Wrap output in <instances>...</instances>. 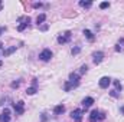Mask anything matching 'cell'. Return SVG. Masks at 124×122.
Returning <instances> with one entry per match:
<instances>
[{
	"instance_id": "2e32d148",
	"label": "cell",
	"mask_w": 124,
	"mask_h": 122,
	"mask_svg": "<svg viewBox=\"0 0 124 122\" xmlns=\"http://www.w3.org/2000/svg\"><path fill=\"white\" fill-rule=\"evenodd\" d=\"M36 92H38V88L36 86H31V88L26 89V95H35Z\"/></svg>"
},
{
	"instance_id": "8992f818",
	"label": "cell",
	"mask_w": 124,
	"mask_h": 122,
	"mask_svg": "<svg viewBox=\"0 0 124 122\" xmlns=\"http://www.w3.org/2000/svg\"><path fill=\"white\" fill-rule=\"evenodd\" d=\"M69 83H71V86L72 88H78L79 86V75L78 73H69V81H68Z\"/></svg>"
},
{
	"instance_id": "52a82bcc",
	"label": "cell",
	"mask_w": 124,
	"mask_h": 122,
	"mask_svg": "<svg viewBox=\"0 0 124 122\" xmlns=\"http://www.w3.org/2000/svg\"><path fill=\"white\" fill-rule=\"evenodd\" d=\"M111 78L110 76H102L100 81H98V86L101 88V89H107L108 86H110V83H111Z\"/></svg>"
},
{
	"instance_id": "9a60e30c",
	"label": "cell",
	"mask_w": 124,
	"mask_h": 122,
	"mask_svg": "<svg viewBox=\"0 0 124 122\" xmlns=\"http://www.w3.org/2000/svg\"><path fill=\"white\" fill-rule=\"evenodd\" d=\"M45 20H46V14H45V13H40V14L36 17V23H38V26H39V25H42Z\"/></svg>"
},
{
	"instance_id": "d6986e66",
	"label": "cell",
	"mask_w": 124,
	"mask_h": 122,
	"mask_svg": "<svg viewBox=\"0 0 124 122\" xmlns=\"http://www.w3.org/2000/svg\"><path fill=\"white\" fill-rule=\"evenodd\" d=\"M79 52H81V47H79V46H75V47L71 49V53H72V55H78Z\"/></svg>"
},
{
	"instance_id": "83f0119b",
	"label": "cell",
	"mask_w": 124,
	"mask_h": 122,
	"mask_svg": "<svg viewBox=\"0 0 124 122\" xmlns=\"http://www.w3.org/2000/svg\"><path fill=\"white\" fill-rule=\"evenodd\" d=\"M48 27H49V26H48V25H43V26H42V27H40V30H48Z\"/></svg>"
},
{
	"instance_id": "f546056e",
	"label": "cell",
	"mask_w": 124,
	"mask_h": 122,
	"mask_svg": "<svg viewBox=\"0 0 124 122\" xmlns=\"http://www.w3.org/2000/svg\"><path fill=\"white\" fill-rule=\"evenodd\" d=\"M118 45H124V39H120V42H118Z\"/></svg>"
},
{
	"instance_id": "4316f807",
	"label": "cell",
	"mask_w": 124,
	"mask_h": 122,
	"mask_svg": "<svg viewBox=\"0 0 124 122\" xmlns=\"http://www.w3.org/2000/svg\"><path fill=\"white\" fill-rule=\"evenodd\" d=\"M121 50H123V47H121L120 45H117V46H116V52H121Z\"/></svg>"
},
{
	"instance_id": "44dd1931",
	"label": "cell",
	"mask_w": 124,
	"mask_h": 122,
	"mask_svg": "<svg viewBox=\"0 0 124 122\" xmlns=\"http://www.w3.org/2000/svg\"><path fill=\"white\" fill-rule=\"evenodd\" d=\"M87 70H88V66L87 65H82L81 69H79V73H87Z\"/></svg>"
},
{
	"instance_id": "30bf717a",
	"label": "cell",
	"mask_w": 124,
	"mask_h": 122,
	"mask_svg": "<svg viewBox=\"0 0 124 122\" xmlns=\"http://www.w3.org/2000/svg\"><path fill=\"white\" fill-rule=\"evenodd\" d=\"M0 122H10V109L4 108V111L0 114Z\"/></svg>"
},
{
	"instance_id": "7a4b0ae2",
	"label": "cell",
	"mask_w": 124,
	"mask_h": 122,
	"mask_svg": "<svg viewBox=\"0 0 124 122\" xmlns=\"http://www.w3.org/2000/svg\"><path fill=\"white\" fill-rule=\"evenodd\" d=\"M52 56H54V53H52L51 49H43V50L39 53V59L42 62H49L52 59Z\"/></svg>"
},
{
	"instance_id": "ffe728a7",
	"label": "cell",
	"mask_w": 124,
	"mask_h": 122,
	"mask_svg": "<svg viewBox=\"0 0 124 122\" xmlns=\"http://www.w3.org/2000/svg\"><path fill=\"white\" fill-rule=\"evenodd\" d=\"M107 7H110V3H108V1H102V3L100 4V9H102V10L107 9Z\"/></svg>"
},
{
	"instance_id": "4fadbf2b",
	"label": "cell",
	"mask_w": 124,
	"mask_h": 122,
	"mask_svg": "<svg viewBox=\"0 0 124 122\" xmlns=\"http://www.w3.org/2000/svg\"><path fill=\"white\" fill-rule=\"evenodd\" d=\"M82 33H84V36H85V37H87L90 42H94L95 36H94V33H93L91 30H88V29H84V32H82Z\"/></svg>"
},
{
	"instance_id": "e0dca14e",
	"label": "cell",
	"mask_w": 124,
	"mask_h": 122,
	"mask_svg": "<svg viewBox=\"0 0 124 122\" xmlns=\"http://www.w3.org/2000/svg\"><path fill=\"white\" fill-rule=\"evenodd\" d=\"M79 6H81V7H85V9H90V7L93 6V3H91V1H82V0H81V1H79Z\"/></svg>"
},
{
	"instance_id": "ba28073f",
	"label": "cell",
	"mask_w": 124,
	"mask_h": 122,
	"mask_svg": "<svg viewBox=\"0 0 124 122\" xmlns=\"http://www.w3.org/2000/svg\"><path fill=\"white\" fill-rule=\"evenodd\" d=\"M19 22H23V23H20V25L17 26V30L23 32L28 26H29V23H31V17H29V16H26V17H19Z\"/></svg>"
},
{
	"instance_id": "3957f363",
	"label": "cell",
	"mask_w": 124,
	"mask_h": 122,
	"mask_svg": "<svg viewBox=\"0 0 124 122\" xmlns=\"http://www.w3.org/2000/svg\"><path fill=\"white\" fill-rule=\"evenodd\" d=\"M12 105H13V109H15L16 115H23V112H25V102L23 101H17Z\"/></svg>"
},
{
	"instance_id": "5b68a950",
	"label": "cell",
	"mask_w": 124,
	"mask_h": 122,
	"mask_svg": "<svg viewBox=\"0 0 124 122\" xmlns=\"http://www.w3.org/2000/svg\"><path fill=\"white\" fill-rule=\"evenodd\" d=\"M82 116H84V111L82 109H74L71 112V118L74 119V122H81Z\"/></svg>"
},
{
	"instance_id": "277c9868",
	"label": "cell",
	"mask_w": 124,
	"mask_h": 122,
	"mask_svg": "<svg viewBox=\"0 0 124 122\" xmlns=\"http://www.w3.org/2000/svg\"><path fill=\"white\" fill-rule=\"evenodd\" d=\"M71 36H72V33H71V30H66L63 34H61V36H58V43L59 45H65V43H68L69 40H71Z\"/></svg>"
},
{
	"instance_id": "cb8c5ba5",
	"label": "cell",
	"mask_w": 124,
	"mask_h": 122,
	"mask_svg": "<svg viewBox=\"0 0 124 122\" xmlns=\"http://www.w3.org/2000/svg\"><path fill=\"white\" fill-rule=\"evenodd\" d=\"M32 86H36V88H38V79H36V78L32 79Z\"/></svg>"
},
{
	"instance_id": "7402d4cb",
	"label": "cell",
	"mask_w": 124,
	"mask_h": 122,
	"mask_svg": "<svg viewBox=\"0 0 124 122\" xmlns=\"http://www.w3.org/2000/svg\"><path fill=\"white\" fill-rule=\"evenodd\" d=\"M110 96H113V98H118V96H120V93H118V92L114 89V91L110 92Z\"/></svg>"
},
{
	"instance_id": "603a6c76",
	"label": "cell",
	"mask_w": 124,
	"mask_h": 122,
	"mask_svg": "<svg viewBox=\"0 0 124 122\" xmlns=\"http://www.w3.org/2000/svg\"><path fill=\"white\" fill-rule=\"evenodd\" d=\"M19 85H20V81H17V82H13V83H12V88H13V89H15V88L17 89V88H19Z\"/></svg>"
},
{
	"instance_id": "484cf974",
	"label": "cell",
	"mask_w": 124,
	"mask_h": 122,
	"mask_svg": "<svg viewBox=\"0 0 124 122\" xmlns=\"http://www.w3.org/2000/svg\"><path fill=\"white\" fill-rule=\"evenodd\" d=\"M33 7L35 9H39V7H42V3H33Z\"/></svg>"
},
{
	"instance_id": "ac0fdd59",
	"label": "cell",
	"mask_w": 124,
	"mask_h": 122,
	"mask_svg": "<svg viewBox=\"0 0 124 122\" xmlns=\"http://www.w3.org/2000/svg\"><path fill=\"white\" fill-rule=\"evenodd\" d=\"M113 83H114V86H116V91L117 92H120L121 89H123V86H121V83H120V81H113Z\"/></svg>"
},
{
	"instance_id": "f1b7e54d",
	"label": "cell",
	"mask_w": 124,
	"mask_h": 122,
	"mask_svg": "<svg viewBox=\"0 0 124 122\" xmlns=\"http://www.w3.org/2000/svg\"><path fill=\"white\" fill-rule=\"evenodd\" d=\"M46 121V114H42V122Z\"/></svg>"
},
{
	"instance_id": "9c48e42d",
	"label": "cell",
	"mask_w": 124,
	"mask_h": 122,
	"mask_svg": "<svg viewBox=\"0 0 124 122\" xmlns=\"http://www.w3.org/2000/svg\"><path fill=\"white\" fill-rule=\"evenodd\" d=\"M93 58H94L93 59L94 65H100V63L102 62V59H104V52H101V50H100V52H95L93 55Z\"/></svg>"
},
{
	"instance_id": "d4e9b609",
	"label": "cell",
	"mask_w": 124,
	"mask_h": 122,
	"mask_svg": "<svg viewBox=\"0 0 124 122\" xmlns=\"http://www.w3.org/2000/svg\"><path fill=\"white\" fill-rule=\"evenodd\" d=\"M4 32H6V26H0V36H1Z\"/></svg>"
},
{
	"instance_id": "8fae6325",
	"label": "cell",
	"mask_w": 124,
	"mask_h": 122,
	"mask_svg": "<svg viewBox=\"0 0 124 122\" xmlns=\"http://www.w3.org/2000/svg\"><path fill=\"white\" fill-rule=\"evenodd\" d=\"M16 49H17V46H10V47H7V49H3V56L6 58V56H10L13 52H16Z\"/></svg>"
},
{
	"instance_id": "5bb4252c",
	"label": "cell",
	"mask_w": 124,
	"mask_h": 122,
	"mask_svg": "<svg viewBox=\"0 0 124 122\" xmlns=\"http://www.w3.org/2000/svg\"><path fill=\"white\" fill-rule=\"evenodd\" d=\"M65 112V106L63 105H56L55 108H54V114L55 115H62Z\"/></svg>"
},
{
	"instance_id": "836d02e7",
	"label": "cell",
	"mask_w": 124,
	"mask_h": 122,
	"mask_svg": "<svg viewBox=\"0 0 124 122\" xmlns=\"http://www.w3.org/2000/svg\"><path fill=\"white\" fill-rule=\"evenodd\" d=\"M1 65H3V62H1V61H0V66H1Z\"/></svg>"
},
{
	"instance_id": "d6a6232c",
	"label": "cell",
	"mask_w": 124,
	"mask_h": 122,
	"mask_svg": "<svg viewBox=\"0 0 124 122\" xmlns=\"http://www.w3.org/2000/svg\"><path fill=\"white\" fill-rule=\"evenodd\" d=\"M0 47H3V43H1V42H0Z\"/></svg>"
},
{
	"instance_id": "1f68e13d",
	"label": "cell",
	"mask_w": 124,
	"mask_h": 122,
	"mask_svg": "<svg viewBox=\"0 0 124 122\" xmlns=\"http://www.w3.org/2000/svg\"><path fill=\"white\" fill-rule=\"evenodd\" d=\"M1 7H3V1L0 0V10H1Z\"/></svg>"
},
{
	"instance_id": "7c38bea8",
	"label": "cell",
	"mask_w": 124,
	"mask_h": 122,
	"mask_svg": "<svg viewBox=\"0 0 124 122\" xmlns=\"http://www.w3.org/2000/svg\"><path fill=\"white\" fill-rule=\"evenodd\" d=\"M94 103V98H91V96H88V98H85L84 101H82V106L87 109V108H90L91 105Z\"/></svg>"
},
{
	"instance_id": "4dcf8cb0",
	"label": "cell",
	"mask_w": 124,
	"mask_h": 122,
	"mask_svg": "<svg viewBox=\"0 0 124 122\" xmlns=\"http://www.w3.org/2000/svg\"><path fill=\"white\" fill-rule=\"evenodd\" d=\"M120 111H121V114L124 115V106H121V109H120Z\"/></svg>"
},
{
	"instance_id": "6da1fadb",
	"label": "cell",
	"mask_w": 124,
	"mask_h": 122,
	"mask_svg": "<svg viewBox=\"0 0 124 122\" xmlns=\"http://www.w3.org/2000/svg\"><path fill=\"white\" fill-rule=\"evenodd\" d=\"M90 122H97V121H102V119H105V114L104 112H101V111H98V109H94L93 112L90 114Z\"/></svg>"
}]
</instances>
